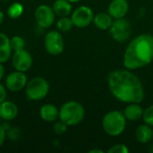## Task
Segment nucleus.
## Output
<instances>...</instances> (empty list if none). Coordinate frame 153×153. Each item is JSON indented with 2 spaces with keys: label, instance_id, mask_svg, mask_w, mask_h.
<instances>
[{
  "label": "nucleus",
  "instance_id": "f257e3e1",
  "mask_svg": "<svg viewBox=\"0 0 153 153\" xmlns=\"http://www.w3.org/2000/svg\"><path fill=\"white\" fill-rule=\"evenodd\" d=\"M108 85L113 97L123 103H141L145 91L140 78L129 69L112 71L108 77Z\"/></svg>",
  "mask_w": 153,
  "mask_h": 153
},
{
  "label": "nucleus",
  "instance_id": "f03ea898",
  "mask_svg": "<svg viewBox=\"0 0 153 153\" xmlns=\"http://www.w3.org/2000/svg\"><path fill=\"white\" fill-rule=\"evenodd\" d=\"M153 61V36L141 34L133 39L126 47L123 64L126 69H141Z\"/></svg>",
  "mask_w": 153,
  "mask_h": 153
},
{
  "label": "nucleus",
  "instance_id": "7ed1b4c3",
  "mask_svg": "<svg viewBox=\"0 0 153 153\" xmlns=\"http://www.w3.org/2000/svg\"><path fill=\"white\" fill-rule=\"evenodd\" d=\"M126 118L119 110H110L102 118L103 131L111 137L121 135L126 127Z\"/></svg>",
  "mask_w": 153,
  "mask_h": 153
},
{
  "label": "nucleus",
  "instance_id": "20e7f679",
  "mask_svg": "<svg viewBox=\"0 0 153 153\" xmlns=\"http://www.w3.org/2000/svg\"><path fill=\"white\" fill-rule=\"evenodd\" d=\"M85 117V109L82 103L76 100L65 102L59 108V119L68 126L79 125Z\"/></svg>",
  "mask_w": 153,
  "mask_h": 153
},
{
  "label": "nucleus",
  "instance_id": "39448f33",
  "mask_svg": "<svg viewBox=\"0 0 153 153\" xmlns=\"http://www.w3.org/2000/svg\"><path fill=\"white\" fill-rule=\"evenodd\" d=\"M50 86L43 77H34L28 81L25 86V94L30 100L39 101L45 99L49 93Z\"/></svg>",
  "mask_w": 153,
  "mask_h": 153
},
{
  "label": "nucleus",
  "instance_id": "423d86ee",
  "mask_svg": "<svg viewBox=\"0 0 153 153\" xmlns=\"http://www.w3.org/2000/svg\"><path fill=\"white\" fill-rule=\"evenodd\" d=\"M112 39L119 43L127 41L132 35V26L130 22L124 18L114 19L112 25L108 29Z\"/></svg>",
  "mask_w": 153,
  "mask_h": 153
},
{
  "label": "nucleus",
  "instance_id": "0eeeda50",
  "mask_svg": "<svg viewBox=\"0 0 153 153\" xmlns=\"http://www.w3.org/2000/svg\"><path fill=\"white\" fill-rule=\"evenodd\" d=\"M46 51L52 56L60 55L65 49V40L59 30L48 31L44 39Z\"/></svg>",
  "mask_w": 153,
  "mask_h": 153
},
{
  "label": "nucleus",
  "instance_id": "6e6552de",
  "mask_svg": "<svg viewBox=\"0 0 153 153\" xmlns=\"http://www.w3.org/2000/svg\"><path fill=\"white\" fill-rule=\"evenodd\" d=\"M94 13L87 5H81L75 8L71 13V19L74 26L79 29L87 28L93 22Z\"/></svg>",
  "mask_w": 153,
  "mask_h": 153
},
{
  "label": "nucleus",
  "instance_id": "1a4fd4ad",
  "mask_svg": "<svg viewBox=\"0 0 153 153\" xmlns=\"http://www.w3.org/2000/svg\"><path fill=\"white\" fill-rule=\"evenodd\" d=\"M56 15L52 6L45 4L39 5L34 12V17L37 24L43 29L51 27L56 21Z\"/></svg>",
  "mask_w": 153,
  "mask_h": 153
},
{
  "label": "nucleus",
  "instance_id": "9d476101",
  "mask_svg": "<svg viewBox=\"0 0 153 153\" xmlns=\"http://www.w3.org/2000/svg\"><path fill=\"white\" fill-rule=\"evenodd\" d=\"M11 58L13 68L17 71H21L23 73L29 71L33 63L31 54L25 48L14 51Z\"/></svg>",
  "mask_w": 153,
  "mask_h": 153
},
{
  "label": "nucleus",
  "instance_id": "9b49d317",
  "mask_svg": "<svg viewBox=\"0 0 153 153\" xmlns=\"http://www.w3.org/2000/svg\"><path fill=\"white\" fill-rule=\"evenodd\" d=\"M28 82V78L25 73L15 70L10 73L4 81V86L7 90L13 92H18L23 89Z\"/></svg>",
  "mask_w": 153,
  "mask_h": 153
},
{
  "label": "nucleus",
  "instance_id": "f8f14e48",
  "mask_svg": "<svg viewBox=\"0 0 153 153\" xmlns=\"http://www.w3.org/2000/svg\"><path fill=\"white\" fill-rule=\"evenodd\" d=\"M129 11V3L127 0H112L108 7V13L113 19L124 18Z\"/></svg>",
  "mask_w": 153,
  "mask_h": 153
},
{
  "label": "nucleus",
  "instance_id": "ddd939ff",
  "mask_svg": "<svg viewBox=\"0 0 153 153\" xmlns=\"http://www.w3.org/2000/svg\"><path fill=\"white\" fill-rule=\"evenodd\" d=\"M18 116V107L10 100H4L0 104V117L4 121H11Z\"/></svg>",
  "mask_w": 153,
  "mask_h": 153
},
{
  "label": "nucleus",
  "instance_id": "4468645a",
  "mask_svg": "<svg viewBox=\"0 0 153 153\" xmlns=\"http://www.w3.org/2000/svg\"><path fill=\"white\" fill-rule=\"evenodd\" d=\"M39 116L41 119L48 123H54L59 119V108L54 104H44L39 109Z\"/></svg>",
  "mask_w": 153,
  "mask_h": 153
},
{
  "label": "nucleus",
  "instance_id": "2eb2a0df",
  "mask_svg": "<svg viewBox=\"0 0 153 153\" xmlns=\"http://www.w3.org/2000/svg\"><path fill=\"white\" fill-rule=\"evenodd\" d=\"M144 109L140 105V103H129L125 108L123 113L126 120L135 122L140 119H143Z\"/></svg>",
  "mask_w": 153,
  "mask_h": 153
},
{
  "label": "nucleus",
  "instance_id": "dca6fc26",
  "mask_svg": "<svg viewBox=\"0 0 153 153\" xmlns=\"http://www.w3.org/2000/svg\"><path fill=\"white\" fill-rule=\"evenodd\" d=\"M13 50L10 46V38L0 32V63L7 62L12 56Z\"/></svg>",
  "mask_w": 153,
  "mask_h": 153
},
{
  "label": "nucleus",
  "instance_id": "f3484780",
  "mask_svg": "<svg viewBox=\"0 0 153 153\" xmlns=\"http://www.w3.org/2000/svg\"><path fill=\"white\" fill-rule=\"evenodd\" d=\"M114 19L108 13H99L94 14L93 17V24L96 28L101 30H108L113 23Z\"/></svg>",
  "mask_w": 153,
  "mask_h": 153
},
{
  "label": "nucleus",
  "instance_id": "a211bd4d",
  "mask_svg": "<svg viewBox=\"0 0 153 153\" xmlns=\"http://www.w3.org/2000/svg\"><path fill=\"white\" fill-rule=\"evenodd\" d=\"M52 8L58 17H65L71 15L73 12V5L72 3L68 0H56L53 3Z\"/></svg>",
  "mask_w": 153,
  "mask_h": 153
},
{
  "label": "nucleus",
  "instance_id": "6ab92c4d",
  "mask_svg": "<svg viewBox=\"0 0 153 153\" xmlns=\"http://www.w3.org/2000/svg\"><path fill=\"white\" fill-rule=\"evenodd\" d=\"M135 138L136 140L143 144L150 143L153 139L152 127L147 124L140 125L135 131Z\"/></svg>",
  "mask_w": 153,
  "mask_h": 153
},
{
  "label": "nucleus",
  "instance_id": "aec40b11",
  "mask_svg": "<svg viewBox=\"0 0 153 153\" xmlns=\"http://www.w3.org/2000/svg\"><path fill=\"white\" fill-rule=\"evenodd\" d=\"M74 27V23L72 22L71 17L65 16V17H59L58 21L56 22V28L60 32L65 33L70 31Z\"/></svg>",
  "mask_w": 153,
  "mask_h": 153
},
{
  "label": "nucleus",
  "instance_id": "412c9836",
  "mask_svg": "<svg viewBox=\"0 0 153 153\" xmlns=\"http://www.w3.org/2000/svg\"><path fill=\"white\" fill-rule=\"evenodd\" d=\"M23 5L19 2L12 3L7 9V15L11 19H17L23 13Z\"/></svg>",
  "mask_w": 153,
  "mask_h": 153
},
{
  "label": "nucleus",
  "instance_id": "4be33fe9",
  "mask_svg": "<svg viewBox=\"0 0 153 153\" xmlns=\"http://www.w3.org/2000/svg\"><path fill=\"white\" fill-rule=\"evenodd\" d=\"M10 46L13 52L23 49L25 48V40L21 36H13L10 39Z\"/></svg>",
  "mask_w": 153,
  "mask_h": 153
},
{
  "label": "nucleus",
  "instance_id": "5701e85b",
  "mask_svg": "<svg viewBox=\"0 0 153 153\" xmlns=\"http://www.w3.org/2000/svg\"><path fill=\"white\" fill-rule=\"evenodd\" d=\"M68 126L62 120H56L53 125V131L56 135H62L67 131Z\"/></svg>",
  "mask_w": 153,
  "mask_h": 153
},
{
  "label": "nucleus",
  "instance_id": "b1692460",
  "mask_svg": "<svg viewBox=\"0 0 153 153\" xmlns=\"http://www.w3.org/2000/svg\"><path fill=\"white\" fill-rule=\"evenodd\" d=\"M143 120L145 124L153 127V104L149 106L146 109H144L143 115Z\"/></svg>",
  "mask_w": 153,
  "mask_h": 153
},
{
  "label": "nucleus",
  "instance_id": "393cba45",
  "mask_svg": "<svg viewBox=\"0 0 153 153\" xmlns=\"http://www.w3.org/2000/svg\"><path fill=\"white\" fill-rule=\"evenodd\" d=\"M108 153H128L129 149L126 144L123 143H117L113 146H111L108 151Z\"/></svg>",
  "mask_w": 153,
  "mask_h": 153
},
{
  "label": "nucleus",
  "instance_id": "a878e982",
  "mask_svg": "<svg viewBox=\"0 0 153 153\" xmlns=\"http://www.w3.org/2000/svg\"><path fill=\"white\" fill-rule=\"evenodd\" d=\"M6 136L11 141H17L21 136V130L19 128H16V127L10 128L6 132Z\"/></svg>",
  "mask_w": 153,
  "mask_h": 153
},
{
  "label": "nucleus",
  "instance_id": "bb28decb",
  "mask_svg": "<svg viewBox=\"0 0 153 153\" xmlns=\"http://www.w3.org/2000/svg\"><path fill=\"white\" fill-rule=\"evenodd\" d=\"M7 92H6V87L0 83V104L6 100Z\"/></svg>",
  "mask_w": 153,
  "mask_h": 153
},
{
  "label": "nucleus",
  "instance_id": "cd10ccee",
  "mask_svg": "<svg viewBox=\"0 0 153 153\" xmlns=\"http://www.w3.org/2000/svg\"><path fill=\"white\" fill-rule=\"evenodd\" d=\"M5 138H6V132L4 129L3 126L0 125V147L4 144V143L5 141Z\"/></svg>",
  "mask_w": 153,
  "mask_h": 153
},
{
  "label": "nucleus",
  "instance_id": "c85d7f7f",
  "mask_svg": "<svg viewBox=\"0 0 153 153\" xmlns=\"http://www.w3.org/2000/svg\"><path fill=\"white\" fill-rule=\"evenodd\" d=\"M4 73H5L4 66L3 63H0V81L4 78Z\"/></svg>",
  "mask_w": 153,
  "mask_h": 153
},
{
  "label": "nucleus",
  "instance_id": "c756f323",
  "mask_svg": "<svg viewBox=\"0 0 153 153\" xmlns=\"http://www.w3.org/2000/svg\"><path fill=\"white\" fill-rule=\"evenodd\" d=\"M4 20V12H3V11H1V10H0V25L3 23Z\"/></svg>",
  "mask_w": 153,
  "mask_h": 153
},
{
  "label": "nucleus",
  "instance_id": "7c9ffc66",
  "mask_svg": "<svg viewBox=\"0 0 153 153\" xmlns=\"http://www.w3.org/2000/svg\"><path fill=\"white\" fill-rule=\"evenodd\" d=\"M89 153H104L102 150H99V149H93L89 151Z\"/></svg>",
  "mask_w": 153,
  "mask_h": 153
},
{
  "label": "nucleus",
  "instance_id": "2f4dec72",
  "mask_svg": "<svg viewBox=\"0 0 153 153\" xmlns=\"http://www.w3.org/2000/svg\"><path fill=\"white\" fill-rule=\"evenodd\" d=\"M68 1L71 2V3L73 4V3H78V2H80L81 0H68Z\"/></svg>",
  "mask_w": 153,
  "mask_h": 153
},
{
  "label": "nucleus",
  "instance_id": "473e14b6",
  "mask_svg": "<svg viewBox=\"0 0 153 153\" xmlns=\"http://www.w3.org/2000/svg\"><path fill=\"white\" fill-rule=\"evenodd\" d=\"M0 1H4V2H7V1H10V0H0Z\"/></svg>",
  "mask_w": 153,
  "mask_h": 153
},
{
  "label": "nucleus",
  "instance_id": "72a5a7b5",
  "mask_svg": "<svg viewBox=\"0 0 153 153\" xmlns=\"http://www.w3.org/2000/svg\"><path fill=\"white\" fill-rule=\"evenodd\" d=\"M152 134H153V128H152Z\"/></svg>",
  "mask_w": 153,
  "mask_h": 153
}]
</instances>
